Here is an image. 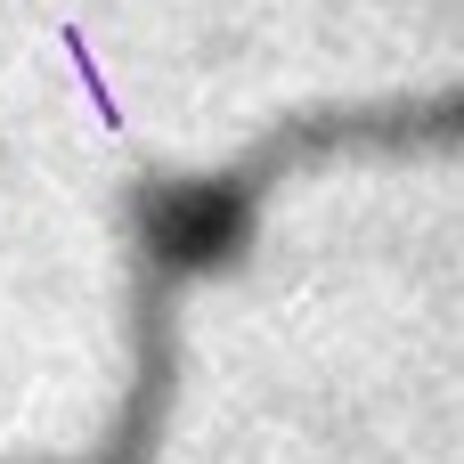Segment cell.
I'll return each instance as SVG.
<instances>
[{"mask_svg": "<svg viewBox=\"0 0 464 464\" xmlns=\"http://www.w3.org/2000/svg\"><path fill=\"white\" fill-rule=\"evenodd\" d=\"M261 228V188L245 171H196L139 188V277L179 285L228 269Z\"/></svg>", "mask_w": 464, "mask_h": 464, "instance_id": "cell-1", "label": "cell"}, {"mask_svg": "<svg viewBox=\"0 0 464 464\" xmlns=\"http://www.w3.org/2000/svg\"><path fill=\"white\" fill-rule=\"evenodd\" d=\"M163 408H171V285L139 277V367H130V400H122L114 432L73 464H155Z\"/></svg>", "mask_w": 464, "mask_h": 464, "instance_id": "cell-2", "label": "cell"}]
</instances>
